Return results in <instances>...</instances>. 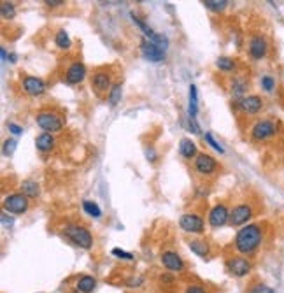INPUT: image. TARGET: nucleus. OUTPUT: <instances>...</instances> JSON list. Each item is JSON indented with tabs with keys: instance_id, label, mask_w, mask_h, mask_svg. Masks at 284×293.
Returning <instances> with one entry per match:
<instances>
[{
	"instance_id": "obj_15",
	"label": "nucleus",
	"mask_w": 284,
	"mask_h": 293,
	"mask_svg": "<svg viewBox=\"0 0 284 293\" xmlns=\"http://www.w3.org/2000/svg\"><path fill=\"white\" fill-rule=\"evenodd\" d=\"M86 65L83 62H72L69 65V69L65 70V82L67 85H81L86 79Z\"/></svg>"
},
{
	"instance_id": "obj_10",
	"label": "nucleus",
	"mask_w": 284,
	"mask_h": 293,
	"mask_svg": "<svg viewBox=\"0 0 284 293\" xmlns=\"http://www.w3.org/2000/svg\"><path fill=\"white\" fill-rule=\"evenodd\" d=\"M248 51L253 60L265 58L268 55V40L261 33H255V35H251V39L248 43Z\"/></svg>"
},
{
	"instance_id": "obj_5",
	"label": "nucleus",
	"mask_w": 284,
	"mask_h": 293,
	"mask_svg": "<svg viewBox=\"0 0 284 293\" xmlns=\"http://www.w3.org/2000/svg\"><path fill=\"white\" fill-rule=\"evenodd\" d=\"M277 135V123L274 119H258L251 127V139L256 142H263Z\"/></svg>"
},
{
	"instance_id": "obj_25",
	"label": "nucleus",
	"mask_w": 284,
	"mask_h": 293,
	"mask_svg": "<svg viewBox=\"0 0 284 293\" xmlns=\"http://www.w3.org/2000/svg\"><path fill=\"white\" fill-rule=\"evenodd\" d=\"M216 67L223 72H233L237 69V60L235 58H230V56H219L216 60Z\"/></svg>"
},
{
	"instance_id": "obj_21",
	"label": "nucleus",
	"mask_w": 284,
	"mask_h": 293,
	"mask_svg": "<svg viewBox=\"0 0 284 293\" xmlns=\"http://www.w3.org/2000/svg\"><path fill=\"white\" fill-rule=\"evenodd\" d=\"M21 193H23L25 197H28V198H37L40 195L39 183L33 181V179H25V181L21 183Z\"/></svg>"
},
{
	"instance_id": "obj_8",
	"label": "nucleus",
	"mask_w": 284,
	"mask_h": 293,
	"mask_svg": "<svg viewBox=\"0 0 284 293\" xmlns=\"http://www.w3.org/2000/svg\"><path fill=\"white\" fill-rule=\"evenodd\" d=\"M251 269H253L251 262H249L248 258L241 257V255L228 258V262H226L228 274H230V276H233V277H246L249 272H251Z\"/></svg>"
},
{
	"instance_id": "obj_11",
	"label": "nucleus",
	"mask_w": 284,
	"mask_h": 293,
	"mask_svg": "<svg viewBox=\"0 0 284 293\" xmlns=\"http://www.w3.org/2000/svg\"><path fill=\"white\" fill-rule=\"evenodd\" d=\"M235 107L244 114H258L263 109V99L260 95H246L235 102Z\"/></svg>"
},
{
	"instance_id": "obj_16",
	"label": "nucleus",
	"mask_w": 284,
	"mask_h": 293,
	"mask_svg": "<svg viewBox=\"0 0 284 293\" xmlns=\"http://www.w3.org/2000/svg\"><path fill=\"white\" fill-rule=\"evenodd\" d=\"M140 53L148 62H151V63H160L165 60V51L160 50L156 44H153L151 40H148V39H144L140 43Z\"/></svg>"
},
{
	"instance_id": "obj_24",
	"label": "nucleus",
	"mask_w": 284,
	"mask_h": 293,
	"mask_svg": "<svg viewBox=\"0 0 284 293\" xmlns=\"http://www.w3.org/2000/svg\"><path fill=\"white\" fill-rule=\"evenodd\" d=\"M97 286V281L93 276H83L79 277V281H77V291L79 293H91L93 290H95Z\"/></svg>"
},
{
	"instance_id": "obj_34",
	"label": "nucleus",
	"mask_w": 284,
	"mask_h": 293,
	"mask_svg": "<svg viewBox=\"0 0 284 293\" xmlns=\"http://www.w3.org/2000/svg\"><path fill=\"white\" fill-rule=\"evenodd\" d=\"M14 149H16V141H14V139H7V141H4V155L11 156L14 153Z\"/></svg>"
},
{
	"instance_id": "obj_3",
	"label": "nucleus",
	"mask_w": 284,
	"mask_h": 293,
	"mask_svg": "<svg viewBox=\"0 0 284 293\" xmlns=\"http://www.w3.org/2000/svg\"><path fill=\"white\" fill-rule=\"evenodd\" d=\"M67 239L70 240L72 244H76L77 247H83V249H89L93 246V235L84 225H77V223H69L65 228Z\"/></svg>"
},
{
	"instance_id": "obj_31",
	"label": "nucleus",
	"mask_w": 284,
	"mask_h": 293,
	"mask_svg": "<svg viewBox=\"0 0 284 293\" xmlns=\"http://www.w3.org/2000/svg\"><path fill=\"white\" fill-rule=\"evenodd\" d=\"M130 18H132V21H133V23H135L137 25V27H139L140 30H142V32H144V35H146V39H151V37L153 35H155V30H151V28H149L148 27V25H146L144 23V21H142L140 20V18L139 16H137V14L135 13H130Z\"/></svg>"
},
{
	"instance_id": "obj_7",
	"label": "nucleus",
	"mask_w": 284,
	"mask_h": 293,
	"mask_svg": "<svg viewBox=\"0 0 284 293\" xmlns=\"http://www.w3.org/2000/svg\"><path fill=\"white\" fill-rule=\"evenodd\" d=\"M179 227L184 230L186 234H204L205 232V223L202 220L200 214L197 213H184L179 218Z\"/></svg>"
},
{
	"instance_id": "obj_35",
	"label": "nucleus",
	"mask_w": 284,
	"mask_h": 293,
	"mask_svg": "<svg viewBox=\"0 0 284 293\" xmlns=\"http://www.w3.org/2000/svg\"><path fill=\"white\" fill-rule=\"evenodd\" d=\"M248 293H275L274 290H272L270 286H267V284H255V286H251L248 290Z\"/></svg>"
},
{
	"instance_id": "obj_19",
	"label": "nucleus",
	"mask_w": 284,
	"mask_h": 293,
	"mask_svg": "<svg viewBox=\"0 0 284 293\" xmlns=\"http://www.w3.org/2000/svg\"><path fill=\"white\" fill-rule=\"evenodd\" d=\"M55 146H57V141H55L53 134H48V132H42L39 134L35 137V148L37 151L40 153H50L55 149Z\"/></svg>"
},
{
	"instance_id": "obj_42",
	"label": "nucleus",
	"mask_w": 284,
	"mask_h": 293,
	"mask_svg": "<svg viewBox=\"0 0 284 293\" xmlns=\"http://www.w3.org/2000/svg\"><path fill=\"white\" fill-rule=\"evenodd\" d=\"M46 4L48 7H60V6H65V2L63 0H46Z\"/></svg>"
},
{
	"instance_id": "obj_20",
	"label": "nucleus",
	"mask_w": 284,
	"mask_h": 293,
	"mask_svg": "<svg viewBox=\"0 0 284 293\" xmlns=\"http://www.w3.org/2000/svg\"><path fill=\"white\" fill-rule=\"evenodd\" d=\"M179 153H181V156L186 160H195L197 156L200 155L199 148H197V144L192 139H182V141L179 142Z\"/></svg>"
},
{
	"instance_id": "obj_26",
	"label": "nucleus",
	"mask_w": 284,
	"mask_h": 293,
	"mask_svg": "<svg viewBox=\"0 0 284 293\" xmlns=\"http://www.w3.org/2000/svg\"><path fill=\"white\" fill-rule=\"evenodd\" d=\"M121 95H123V85L121 82H114L109 95H107V104L111 107H116L119 104V100H121Z\"/></svg>"
},
{
	"instance_id": "obj_22",
	"label": "nucleus",
	"mask_w": 284,
	"mask_h": 293,
	"mask_svg": "<svg viewBox=\"0 0 284 293\" xmlns=\"http://www.w3.org/2000/svg\"><path fill=\"white\" fill-rule=\"evenodd\" d=\"M190 249H192V253H195L197 257L200 258H207L209 253H211V249H209V244L205 242V240H190L188 242Z\"/></svg>"
},
{
	"instance_id": "obj_4",
	"label": "nucleus",
	"mask_w": 284,
	"mask_h": 293,
	"mask_svg": "<svg viewBox=\"0 0 284 293\" xmlns=\"http://www.w3.org/2000/svg\"><path fill=\"white\" fill-rule=\"evenodd\" d=\"M113 72L107 67H100L93 72L91 76V88L95 90L97 95H109L111 88H113Z\"/></svg>"
},
{
	"instance_id": "obj_29",
	"label": "nucleus",
	"mask_w": 284,
	"mask_h": 293,
	"mask_svg": "<svg viewBox=\"0 0 284 293\" xmlns=\"http://www.w3.org/2000/svg\"><path fill=\"white\" fill-rule=\"evenodd\" d=\"M204 6L212 13H223L228 7V0H204Z\"/></svg>"
},
{
	"instance_id": "obj_17",
	"label": "nucleus",
	"mask_w": 284,
	"mask_h": 293,
	"mask_svg": "<svg viewBox=\"0 0 284 293\" xmlns=\"http://www.w3.org/2000/svg\"><path fill=\"white\" fill-rule=\"evenodd\" d=\"M160 262H162V265L165 269L172 270V272H181L184 269V262L175 251H163L162 257H160Z\"/></svg>"
},
{
	"instance_id": "obj_9",
	"label": "nucleus",
	"mask_w": 284,
	"mask_h": 293,
	"mask_svg": "<svg viewBox=\"0 0 284 293\" xmlns=\"http://www.w3.org/2000/svg\"><path fill=\"white\" fill-rule=\"evenodd\" d=\"M193 167H195L197 174L200 176H212L218 171V161L214 160V156H211L209 153H200L195 160H193Z\"/></svg>"
},
{
	"instance_id": "obj_14",
	"label": "nucleus",
	"mask_w": 284,
	"mask_h": 293,
	"mask_svg": "<svg viewBox=\"0 0 284 293\" xmlns=\"http://www.w3.org/2000/svg\"><path fill=\"white\" fill-rule=\"evenodd\" d=\"M253 218V207L249 204H239L230 211V225L231 227H244Z\"/></svg>"
},
{
	"instance_id": "obj_12",
	"label": "nucleus",
	"mask_w": 284,
	"mask_h": 293,
	"mask_svg": "<svg viewBox=\"0 0 284 293\" xmlns=\"http://www.w3.org/2000/svg\"><path fill=\"white\" fill-rule=\"evenodd\" d=\"M21 90L28 97H42L46 93V82L35 76H23L21 77Z\"/></svg>"
},
{
	"instance_id": "obj_1",
	"label": "nucleus",
	"mask_w": 284,
	"mask_h": 293,
	"mask_svg": "<svg viewBox=\"0 0 284 293\" xmlns=\"http://www.w3.org/2000/svg\"><path fill=\"white\" fill-rule=\"evenodd\" d=\"M261 240H263V230L260 225L248 223L235 235V249L242 255H251L261 246Z\"/></svg>"
},
{
	"instance_id": "obj_43",
	"label": "nucleus",
	"mask_w": 284,
	"mask_h": 293,
	"mask_svg": "<svg viewBox=\"0 0 284 293\" xmlns=\"http://www.w3.org/2000/svg\"><path fill=\"white\" fill-rule=\"evenodd\" d=\"M0 55H2V62H4V63H7V62H9V56H7L6 48H0Z\"/></svg>"
},
{
	"instance_id": "obj_41",
	"label": "nucleus",
	"mask_w": 284,
	"mask_h": 293,
	"mask_svg": "<svg viewBox=\"0 0 284 293\" xmlns=\"http://www.w3.org/2000/svg\"><path fill=\"white\" fill-rule=\"evenodd\" d=\"M13 223H14V220L13 218H7V213H2V225H4V228H11L13 227Z\"/></svg>"
},
{
	"instance_id": "obj_18",
	"label": "nucleus",
	"mask_w": 284,
	"mask_h": 293,
	"mask_svg": "<svg viewBox=\"0 0 284 293\" xmlns=\"http://www.w3.org/2000/svg\"><path fill=\"white\" fill-rule=\"evenodd\" d=\"M249 88V82L246 77L242 76H235L230 79V93L235 97V99H242V97H246V92H248Z\"/></svg>"
},
{
	"instance_id": "obj_30",
	"label": "nucleus",
	"mask_w": 284,
	"mask_h": 293,
	"mask_svg": "<svg viewBox=\"0 0 284 293\" xmlns=\"http://www.w3.org/2000/svg\"><path fill=\"white\" fill-rule=\"evenodd\" d=\"M0 14H2L4 20H13L16 16V7H14L13 2H0Z\"/></svg>"
},
{
	"instance_id": "obj_38",
	"label": "nucleus",
	"mask_w": 284,
	"mask_h": 293,
	"mask_svg": "<svg viewBox=\"0 0 284 293\" xmlns=\"http://www.w3.org/2000/svg\"><path fill=\"white\" fill-rule=\"evenodd\" d=\"M7 129H9V132L14 134V135H21V134H23V129H21L20 125H16V123H13V121L7 123Z\"/></svg>"
},
{
	"instance_id": "obj_28",
	"label": "nucleus",
	"mask_w": 284,
	"mask_h": 293,
	"mask_svg": "<svg viewBox=\"0 0 284 293\" xmlns=\"http://www.w3.org/2000/svg\"><path fill=\"white\" fill-rule=\"evenodd\" d=\"M83 209L84 213L88 214V216L95 218V220H99V218H102V209L99 207V204L93 200H83Z\"/></svg>"
},
{
	"instance_id": "obj_27",
	"label": "nucleus",
	"mask_w": 284,
	"mask_h": 293,
	"mask_svg": "<svg viewBox=\"0 0 284 293\" xmlns=\"http://www.w3.org/2000/svg\"><path fill=\"white\" fill-rule=\"evenodd\" d=\"M190 118H195L197 112H199V92H197L195 85H190Z\"/></svg>"
},
{
	"instance_id": "obj_2",
	"label": "nucleus",
	"mask_w": 284,
	"mask_h": 293,
	"mask_svg": "<svg viewBox=\"0 0 284 293\" xmlns=\"http://www.w3.org/2000/svg\"><path fill=\"white\" fill-rule=\"evenodd\" d=\"M35 123L39 129H42L48 134H57L65 127V118L53 109H44L35 114Z\"/></svg>"
},
{
	"instance_id": "obj_6",
	"label": "nucleus",
	"mask_w": 284,
	"mask_h": 293,
	"mask_svg": "<svg viewBox=\"0 0 284 293\" xmlns=\"http://www.w3.org/2000/svg\"><path fill=\"white\" fill-rule=\"evenodd\" d=\"M30 198L25 197L23 193H9L7 197H4L2 207L4 213L9 214H25L30 207Z\"/></svg>"
},
{
	"instance_id": "obj_32",
	"label": "nucleus",
	"mask_w": 284,
	"mask_h": 293,
	"mask_svg": "<svg viewBox=\"0 0 284 293\" xmlns=\"http://www.w3.org/2000/svg\"><path fill=\"white\" fill-rule=\"evenodd\" d=\"M260 86H261V90L263 92H267V93H272L275 90V79L272 76H261V79H260Z\"/></svg>"
},
{
	"instance_id": "obj_33",
	"label": "nucleus",
	"mask_w": 284,
	"mask_h": 293,
	"mask_svg": "<svg viewBox=\"0 0 284 293\" xmlns=\"http://www.w3.org/2000/svg\"><path fill=\"white\" fill-rule=\"evenodd\" d=\"M204 139H205V142H207V144H209V146H211V148H212V149H214V151L221 153V155H223V153H225V148H223V146H221V144H219V142H218V141H216V139H214V135H212L211 132H205V135H204Z\"/></svg>"
},
{
	"instance_id": "obj_37",
	"label": "nucleus",
	"mask_w": 284,
	"mask_h": 293,
	"mask_svg": "<svg viewBox=\"0 0 284 293\" xmlns=\"http://www.w3.org/2000/svg\"><path fill=\"white\" fill-rule=\"evenodd\" d=\"M113 255H114V257H118V258H121V260H133V255H132V253L119 249V247H114V249H113Z\"/></svg>"
},
{
	"instance_id": "obj_39",
	"label": "nucleus",
	"mask_w": 284,
	"mask_h": 293,
	"mask_svg": "<svg viewBox=\"0 0 284 293\" xmlns=\"http://www.w3.org/2000/svg\"><path fill=\"white\" fill-rule=\"evenodd\" d=\"M186 293H205V288L202 284H190L186 288Z\"/></svg>"
},
{
	"instance_id": "obj_40",
	"label": "nucleus",
	"mask_w": 284,
	"mask_h": 293,
	"mask_svg": "<svg viewBox=\"0 0 284 293\" xmlns=\"http://www.w3.org/2000/svg\"><path fill=\"white\" fill-rule=\"evenodd\" d=\"M142 283H144V277H140V276H137V277H132V279H128V286H130V288H139Z\"/></svg>"
},
{
	"instance_id": "obj_36",
	"label": "nucleus",
	"mask_w": 284,
	"mask_h": 293,
	"mask_svg": "<svg viewBox=\"0 0 284 293\" xmlns=\"http://www.w3.org/2000/svg\"><path fill=\"white\" fill-rule=\"evenodd\" d=\"M144 153H146V158L151 161V163H155V161L158 160V153H156V149L153 148V146H146Z\"/></svg>"
},
{
	"instance_id": "obj_23",
	"label": "nucleus",
	"mask_w": 284,
	"mask_h": 293,
	"mask_svg": "<svg viewBox=\"0 0 284 293\" xmlns=\"http://www.w3.org/2000/svg\"><path fill=\"white\" fill-rule=\"evenodd\" d=\"M55 44H57V48H58V50H62V51L70 50V46H72V40H70L67 30L60 28L58 32L55 33Z\"/></svg>"
},
{
	"instance_id": "obj_13",
	"label": "nucleus",
	"mask_w": 284,
	"mask_h": 293,
	"mask_svg": "<svg viewBox=\"0 0 284 293\" xmlns=\"http://www.w3.org/2000/svg\"><path fill=\"white\" fill-rule=\"evenodd\" d=\"M207 220L212 228L225 227L226 223H230V209L226 207V204H216L214 207L209 211Z\"/></svg>"
}]
</instances>
